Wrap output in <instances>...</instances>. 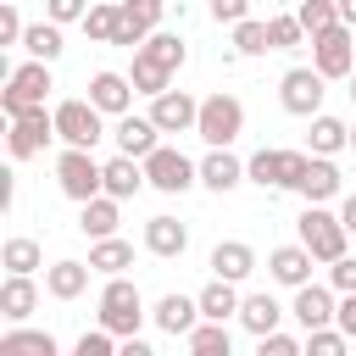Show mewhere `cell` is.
<instances>
[{
    "mask_svg": "<svg viewBox=\"0 0 356 356\" xmlns=\"http://www.w3.org/2000/svg\"><path fill=\"white\" fill-rule=\"evenodd\" d=\"M295 234H300V245L328 267V261H339L345 256V245H350V228L339 222V211H328L323 200H306V211H300V222H295Z\"/></svg>",
    "mask_w": 356,
    "mask_h": 356,
    "instance_id": "6da1fadb",
    "label": "cell"
},
{
    "mask_svg": "<svg viewBox=\"0 0 356 356\" xmlns=\"http://www.w3.org/2000/svg\"><path fill=\"white\" fill-rule=\"evenodd\" d=\"M150 312H145V295H139V284L134 278H106V289H100V323L117 334V339H134L139 334V323H145Z\"/></svg>",
    "mask_w": 356,
    "mask_h": 356,
    "instance_id": "7a4b0ae2",
    "label": "cell"
},
{
    "mask_svg": "<svg viewBox=\"0 0 356 356\" xmlns=\"http://www.w3.org/2000/svg\"><path fill=\"white\" fill-rule=\"evenodd\" d=\"M56 184H61V195L67 200H95V195H106V161H95L83 145H67L61 156H56Z\"/></svg>",
    "mask_w": 356,
    "mask_h": 356,
    "instance_id": "3957f363",
    "label": "cell"
},
{
    "mask_svg": "<svg viewBox=\"0 0 356 356\" xmlns=\"http://www.w3.org/2000/svg\"><path fill=\"white\" fill-rule=\"evenodd\" d=\"M56 83H50V61H22L11 78H6V89H0V111L6 117H22V111H33V106H44V95H50Z\"/></svg>",
    "mask_w": 356,
    "mask_h": 356,
    "instance_id": "277c9868",
    "label": "cell"
},
{
    "mask_svg": "<svg viewBox=\"0 0 356 356\" xmlns=\"http://www.w3.org/2000/svg\"><path fill=\"white\" fill-rule=\"evenodd\" d=\"M312 67L323 78H350L356 72V28L350 22H334V28L312 33Z\"/></svg>",
    "mask_w": 356,
    "mask_h": 356,
    "instance_id": "5b68a950",
    "label": "cell"
},
{
    "mask_svg": "<svg viewBox=\"0 0 356 356\" xmlns=\"http://www.w3.org/2000/svg\"><path fill=\"white\" fill-rule=\"evenodd\" d=\"M195 134L206 139V145H234L239 134H245V106L234 100V95H206L200 100V117H195Z\"/></svg>",
    "mask_w": 356,
    "mask_h": 356,
    "instance_id": "8992f818",
    "label": "cell"
},
{
    "mask_svg": "<svg viewBox=\"0 0 356 356\" xmlns=\"http://www.w3.org/2000/svg\"><path fill=\"white\" fill-rule=\"evenodd\" d=\"M100 117H106V111H100L95 100H61V106H56V139L95 150V145L106 139V122H100Z\"/></svg>",
    "mask_w": 356,
    "mask_h": 356,
    "instance_id": "52a82bcc",
    "label": "cell"
},
{
    "mask_svg": "<svg viewBox=\"0 0 356 356\" xmlns=\"http://www.w3.org/2000/svg\"><path fill=\"white\" fill-rule=\"evenodd\" d=\"M306 161H312L306 150H256L245 161V178L261 184V189H295L300 172H306Z\"/></svg>",
    "mask_w": 356,
    "mask_h": 356,
    "instance_id": "ba28073f",
    "label": "cell"
},
{
    "mask_svg": "<svg viewBox=\"0 0 356 356\" xmlns=\"http://www.w3.org/2000/svg\"><path fill=\"white\" fill-rule=\"evenodd\" d=\"M145 178H150V189H161V195H184L189 184H200V161H189L184 150L156 145V150L145 156Z\"/></svg>",
    "mask_w": 356,
    "mask_h": 356,
    "instance_id": "9c48e42d",
    "label": "cell"
},
{
    "mask_svg": "<svg viewBox=\"0 0 356 356\" xmlns=\"http://www.w3.org/2000/svg\"><path fill=\"white\" fill-rule=\"evenodd\" d=\"M323 83H328V78H323L317 67H289V72L278 78L284 111H289V117H317V111H323V95H328Z\"/></svg>",
    "mask_w": 356,
    "mask_h": 356,
    "instance_id": "30bf717a",
    "label": "cell"
},
{
    "mask_svg": "<svg viewBox=\"0 0 356 356\" xmlns=\"http://www.w3.org/2000/svg\"><path fill=\"white\" fill-rule=\"evenodd\" d=\"M56 139V111H44V106H33V111H22V117H11V134H6V150H11V161H28V156H39L44 145Z\"/></svg>",
    "mask_w": 356,
    "mask_h": 356,
    "instance_id": "8fae6325",
    "label": "cell"
},
{
    "mask_svg": "<svg viewBox=\"0 0 356 356\" xmlns=\"http://www.w3.org/2000/svg\"><path fill=\"white\" fill-rule=\"evenodd\" d=\"M161 17H167V0H117V39H111V44L139 50V44L156 33Z\"/></svg>",
    "mask_w": 356,
    "mask_h": 356,
    "instance_id": "7c38bea8",
    "label": "cell"
},
{
    "mask_svg": "<svg viewBox=\"0 0 356 356\" xmlns=\"http://www.w3.org/2000/svg\"><path fill=\"white\" fill-rule=\"evenodd\" d=\"M150 117L161 134H195V117H200V100L184 95V89H161L150 95Z\"/></svg>",
    "mask_w": 356,
    "mask_h": 356,
    "instance_id": "4fadbf2b",
    "label": "cell"
},
{
    "mask_svg": "<svg viewBox=\"0 0 356 356\" xmlns=\"http://www.w3.org/2000/svg\"><path fill=\"white\" fill-rule=\"evenodd\" d=\"M334 295H339L334 284H300V289H295L289 317H295L300 328H328V323L339 317V300H334Z\"/></svg>",
    "mask_w": 356,
    "mask_h": 356,
    "instance_id": "5bb4252c",
    "label": "cell"
},
{
    "mask_svg": "<svg viewBox=\"0 0 356 356\" xmlns=\"http://www.w3.org/2000/svg\"><path fill=\"white\" fill-rule=\"evenodd\" d=\"M111 139H117L122 156H139V161H145V156L161 145V128H156V117H134V111H122L117 128H111Z\"/></svg>",
    "mask_w": 356,
    "mask_h": 356,
    "instance_id": "9a60e30c",
    "label": "cell"
},
{
    "mask_svg": "<svg viewBox=\"0 0 356 356\" xmlns=\"http://www.w3.org/2000/svg\"><path fill=\"white\" fill-rule=\"evenodd\" d=\"M150 317H156V328H161V334L184 339V334L200 323V295H161V300L150 306Z\"/></svg>",
    "mask_w": 356,
    "mask_h": 356,
    "instance_id": "2e32d148",
    "label": "cell"
},
{
    "mask_svg": "<svg viewBox=\"0 0 356 356\" xmlns=\"http://www.w3.org/2000/svg\"><path fill=\"white\" fill-rule=\"evenodd\" d=\"M134 95H139V89H134L128 72H95V78H89V100H95L106 117H122V111L134 106Z\"/></svg>",
    "mask_w": 356,
    "mask_h": 356,
    "instance_id": "e0dca14e",
    "label": "cell"
},
{
    "mask_svg": "<svg viewBox=\"0 0 356 356\" xmlns=\"http://www.w3.org/2000/svg\"><path fill=\"white\" fill-rule=\"evenodd\" d=\"M200 184H206V189H217V195H228V189H239V184H245V161H239L228 145H211V150H206V161H200Z\"/></svg>",
    "mask_w": 356,
    "mask_h": 356,
    "instance_id": "ac0fdd59",
    "label": "cell"
},
{
    "mask_svg": "<svg viewBox=\"0 0 356 356\" xmlns=\"http://www.w3.org/2000/svg\"><path fill=\"white\" fill-rule=\"evenodd\" d=\"M33 306H39L33 273H6V284H0V317H6V323H28Z\"/></svg>",
    "mask_w": 356,
    "mask_h": 356,
    "instance_id": "d6986e66",
    "label": "cell"
},
{
    "mask_svg": "<svg viewBox=\"0 0 356 356\" xmlns=\"http://www.w3.org/2000/svg\"><path fill=\"white\" fill-rule=\"evenodd\" d=\"M312 267H317V256H312L306 245H278V250L267 256V273H273L278 284H289V289L312 284Z\"/></svg>",
    "mask_w": 356,
    "mask_h": 356,
    "instance_id": "ffe728a7",
    "label": "cell"
},
{
    "mask_svg": "<svg viewBox=\"0 0 356 356\" xmlns=\"http://www.w3.org/2000/svg\"><path fill=\"white\" fill-rule=\"evenodd\" d=\"M145 250L161 256V261H172V256L189 250V228H184L178 217H150V222H145Z\"/></svg>",
    "mask_w": 356,
    "mask_h": 356,
    "instance_id": "44dd1931",
    "label": "cell"
},
{
    "mask_svg": "<svg viewBox=\"0 0 356 356\" xmlns=\"http://www.w3.org/2000/svg\"><path fill=\"white\" fill-rule=\"evenodd\" d=\"M145 184H150V178H145V161H139V156H122V150H117V156L106 161V195L128 200V195H139Z\"/></svg>",
    "mask_w": 356,
    "mask_h": 356,
    "instance_id": "7402d4cb",
    "label": "cell"
},
{
    "mask_svg": "<svg viewBox=\"0 0 356 356\" xmlns=\"http://www.w3.org/2000/svg\"><path fill=\"white\" fill-rule=\"evenodd\" d=\"M117 222H122V200H117V195H95V200H83V211H78V228H83L89 239L117 234Z\"/></svg>",
    "mask_w": 356,
    "mask_h": 356,
    "instance_id": "603a6c76",
    "label": "cell"
},
{
    "mask_svg": "<svg viewBox=\"0 0 356 356\" xmlns=\"http://www.w3.org/2000/svg\"><path fill=\"white\" fill-rule=\"evenodd\" d=\"M89 261H56V267H44V295H56V300H78L83 289H89Z\"/></svg>",
    "mask_w": 356,
    "mask_h": 356,
    "instance_id": "cb8c5ba5",
    "label": "cell"
},
{
    "mask_svg": "<svg viewBox=\"0 0 356 356\" xmlns=\"http://www.w3.org/2000/svg\"><path fill=\"white\" fill-rule=\"evenodd\" d=\"M295 195H306V200H334V195H339V167H334L328 156H312L306 172H300V184H295Z\"/></svg>",
    "mask_w": 356,
    "mask_h": 356,
    "instance_id": "d4e9b609",
    "label": "cell"
},
{
    "mask_svg": "<svg viewBox=\"0 0 356 356\" xmlns=\"http://www.w3.org/2000/svg\"><path fill=\"white\" fill-rule=\"evenodd\" d=\"M211 273L239 284V278H250V273H256V250H250L245 239H222V245L211 250Z\"/></svg>",
    "mask_w": 356,
    "mask_h": 356,
    "instance_id": "484cf974",
    "label": "cell"
},
{
    "mask_svg": "<svg viewBox=\"0 0 356 356\" xmlns=\"http://www.w3.org/2000/svg\"><path fill=\"white\" fill-rule=\"evenodd\" d=\"M89 267H95V273H106V278H117V273H128V267H134V245H128V239H117V234H106V239H95V245H89Z\"/></svg>",
    "mask_w": 356,
    "mask_h": 356,
    "instance_id": "4316f807",
    "label": "cell"
},
{
    "mask_svg": "<svg viewBox=\"0 0 356 356\" xmlns=\"http://www.w3.org/2000/svg\"><path fill=\"white\" fill-rule=\"evenodd\" d=\"M184 345H189L195 356H228V350H234V334H228V323H217V317H200V323L184 334Z\"/></svg>",
    "mask_w": 356,
    "mask_h": 356,
    "instance_id": "83f0119b",
    "label": "cell"
},
{
    "mask_svg": "<svg viewBox=\"0 0 356 356\" xmlns=\"http://www.w3.org/2000/svg\"><path fill=\"white\" fill-rule=\"evenodd\" d=\"M0 356H56V339H50L44 328H22V323H11V328L0 334Z\"/></svg>",
    "mask_w": 356,
    "mask_h": 356,
    "instance_id": "f1b7e54d",
    "label": "cell"
},
{
    "mask_svg": "<svg viewBox=\"0 0 356 356\" xmlns=\"http://www.w3.org/2000/svg\"><path fill=\"white\" fill-rule=\"evenodd\" d=\"M339 150H350V122L317 111L312 117V156H339Z\"/></svg>",
    "mask_w": 356,
    "mask_h": 356,
    "instance_id": "f546056e",
    "label": "cell"
},
{
    "mask_svg": "<svg viewBox=\"0 0 356 356\" xmlns=\"http://www.w3.org/2000/svg\"><path fill=\"white\" fill-rule=\"evenodd\" d=\"M200 317H217V323L239 317V289H234V278H217V273H211V284L200 289Z\"/></svg>",
    "mask_w": 356,
    "mask_h": 356,
    "instance_id": "4dcf8cb0",
    "label": "cell"
},
{
    "mask_svg": "<svg viewBox=\"0 0 356 356\" xmlns=\"http://www.w3.org/2000/svg\"><path fill=\"white\" fill-rule=\"evenodd\" d=\"M239 323L261 339V334H273V328L284 323V306H278L273 295H245V300H239Z\"/></svg>",
    "mask_w": 356,
    "mask_h": 356,
    "instance_id": "1f68e13d",
    "label": "cell"
},
{
    "mask_svg": "<svg viewBox=\"0 0 356 356\" xmlns=\"http://www.w3.org/2000/svg\"><path fill=\"white\" fill-rule=\"evenodd\" d=\"M22 50H28V56H39V61H56V56L67 50V44H61V22H50V17H44V22H28Z\"/></svg>",
    "mask_w": 356,
    "mask_h": 356,
    "instance_id": "d6a6232c",
    "label": "cell"
},
{
    "mask_svg": "<svg viewBox=\"0 0 356 356\" xmlns=\"http://www.w3.org/2000/svg\"><path fill=\"white\" fill-rule=\"evenodd\" d=\"M128 78H134V89H139V95H161V89H172V72H167L156 56H145V50H134Z\"/></svg>",
    "mask_w": 356,
    "mask_h": 356,
    "instance_id": "836d02e7",
    "label": "cell"
},
{
    "mask_svg": "<svg viewBox=\"0 0 356 356\" xmlns=\"http://www.w3.org/2000/svg\"><path fill=\"white\" fill-rule=\"evenodd\" d=\"M39 261H44V256H39V245H33L28 234H11V239L0 245V267H6V273H39Z\"/></svg>",
    "mask_w": 356,
    "mask_h": 356,
    "instance_id": "e575fe53",
    "label": "cell"
},
{
    "mask_svg": "<svg viewBox=\"0 0 356 356\" xmlns=\"http://www.w3.org/2000/svg\"><path fill=\"white\" fill-rule=\"evenodd\" d=\"M267 33H273V50H300L306 44V28H300L295 11H273L267 17Z\"/></svg>",
    "mask_w": 356,
    "mask_h": 356,
    "instance_id": "d590c367",
    "label": "cell"
},
{
    "mask_svg": "<svg viewBox=\"0 0 356 356\" xmlns=\"http://www.w3.org/2000/svg\"><path fill=\"white\" fill-rule=\"evenodd\" d=\"M139 50H145V56H156V61H161L167 72H178V67L189 61V50H184V39H178V33H150V39L139 44Z\"/></svg>",
    "mask_w": 356,
    "mask_h": 356,
    "instance_id": "8d00e7d4",
    "label": "cell"
},
{
    "mask_svg": "<svg viewBox=\"0 0 356 356\" xmlns=\"http://www.w3.org/2000/svg\"><path fill=\"white\" fill-rule=\"evenodd\" d=\"M295 17H300V28H306V39H312V33H323V28L339 22V0H300Z\"/></svg>",
    "mask_w": 356,
    "mask_h": 356,
    "instance_id": "74e56055",
    "label": "cell"
},
{
    "mask_svg": "<svg viewBox=\"0 0 356 356\" xmlns=\"http://www.w3.org/2000/svg\"><path fill=\"white\" fill-rule=\"evenodd\" d=\"M83 33H89L95 44H111V39H117V0H100V6H89V17H83Z\"/></svg>",
    "mask_w": 356,
    "mask_h": 356,
    "instance_id": "f35d334b",
    "label": "cell"
},
{
    "mask_svg": "<svg viewBox=\"0 0 356 356\" xmlns=\"http://www.w3.org/2000/svg\"><path fill=\"white\" fill-rule=\"evenodd\" d=\"M234 50H239V56H261V50H273V33H267V22H256V17L234 22Z\"/></svg>",
    "mask_w": 356,
    "mask_h": 356,
    "instance_id": "ab89813d",
    "label": "cell"
},
{
    "mask_svg": "<svg viewBox=\"0 0 356 356\" xmlns=\"http://www.w3.org/2000/svg\"><path fill=\"white\" fill-rule=\"evenodd\" d=\"M345 345H350L345 328H306V350H312V356H339Z\"/></svg>",
    "mask_w": 356,
    "mask_h": 356,
    "instance_id": "60d3db41",
    "label": "cell"
},
{
    "mask_svg": "<svg viewBox=\"0 0 356 356\" xmlns=\"http://www.w3.org/2000/svg\"><path fill=\"white\" fill-rule=\"evenodd\" d=\"M111 350H117V334H111L106 323H100L95 334H78V345H72V356H111Z\"/></svg>",
    "mask_w": 356,
    "mask_h": 356,
    "instance_id": "b9f144b4",
    "label": "cell"
},
{
    "mask_svg": "<svg viewBox=\"0 0 356 356\" xmlns=\"http://www.w3.org/2000/svg\"><path fill=\"white\" fill-rule=\"evenodd\" d=\"M256 345H261V356H300V350H306V339H295V334H284V328L261 334Z\"/></svg>",
    "mask_w": 356,
    "mask_h": 356,
    "instance_id": "7bdbcfd3",
    "label": "cell"
},
{
    "mask_svg": "<svg viewBox=\"0 0 356 356\" xmlns=\"http://www.w3.org/2000/svg\"><path fill=\"white\" fill-rule=\"evenodd\" d=\"M22 17H17V0H0V44H22Z\"/></svg>",
    "mask_w": 356,
    "mask_h": 356,
    "instance_id": "ee69618b",
    "label": "cell"
},
{
    "mask_svg": "<svg viewBox=\"0 0 356 356\" xmlns=\"http://www.w3.org/2000/svg\"><path fill=\"white\" fill-rule=\"evenodd\" d=\"M328 284H334L339 295H350V289H356V256H350V250H345L339 261H328Z\"/></svg>",
    "mask_w": 356,
    "mask_h": 356,
    "instance_id": "f6af8a7d",
    "label": "cell"
},
{
    "mask_svg": "<svg viewBox=\"0 0 356 356\" xmlns=\"http://www.w3.org/2000/svg\"><path fill=\"white\" fill-rule=\"evenodd\" d=\"M44 17L50 22H83L89 17V0H44Z\"/></svg>",
    "mask_w": 356,
    "mask_h": 356,
    "instance_id": "bcb514c9",
    "label": "cell"
},
{
    "mask_svg": "<svg viewBox=\"0 0 356 356\" xmlns=\"http://www.w3.org/2000/svg\"><path fill=\"white\" fill-rule=\"evenodd\" d=\"M211 17L234 28V22H245V17H250V0H211Z\"/></svg>",
    "mask_w": 356,
    "mask_h": 356,
    "instance_id": "7dc6e473",
    "label": "cell"
},
{
    "mask_svg": "<svg viewBox=\"0 0 356 356\" xmlns=\"http://www.w3.org/2000/svg\"><path fill=\"white\" fill-rule=\"evenodd\" d=\"M334 323H339V328L356 339V289H350V295H339V317H334Z\"/></svg>",
    "mask_w": 356,
    "mask_h": 356,
    "instance_id": "c3c4849f",
    "label": "cell"
},
{
    "mask_svg": "<svg viewBox=\"0 0 356 356\" xmlns=\"http://www.w3.org/2000/svg\"><path fill=\"white\" fill-rule=\"evenodd\" d=\"M339 222L356 234V195H345V200H339Z\"/></svg>",
    "mask_w": 356,
    "mask_h": 356,
    "instance_id": "681fc988",
    "label": "cell"
},
{
    "mask_svg": "<svg viewBox=\"0 0 356 356\" xmlns=\"http://www.w3.org/2000/svg\"><path fill=\"white\" fill-rule=\"evenodd\" d=\"M122 356H150V345H145V339L134 334V339H122Z\"/></svg>",
    "mask_w": 356,
    "mask_h": 356,
    "instance_id": "f907efd6",
    "label": "cell"
},
{
    "mask_svg": "<svg viewBox=\"0 0 356 356\" xmlns=\"http://www.w3.org/2000/svg\"><path fill=\"white\" fill-rule=\"evenodd\" d=\"M339 22H350V28H356V0H339Z\"/></svg>",
    "mask_w": 356,
    "mask_h": 356,
    "instance_id": "816d5d0a",
    "label": "cell"
},
{
    "mask_svg": "<svg viewBox=\"0 0 356 356\" xmlns=\"http://www.w3.org/2000/svg\"><path fill=\"white\" fill-rule=\"evenodd\" d=\"M350 100H356V72H350Z\"/></svg>",
    "mask_w": 356,
    "mask_h": 356,
    "instance_id": "f5cc1de1",
    "label": "cell"
},
{
    "mask_svg": "<svg viewBox=\"0 0 356 356\" xmlns=\"http://www.w3.org/2000/svg\"><path fill=\"white\" fill-rule=\"evenodd\" d=\"M350 150H356V122H350Z\"/></svg>",
    "mask_w": 356,
    "mask_h": 356,
    "instance_id": "db71d44e",
    "label": "cell"
}]
</instances>
